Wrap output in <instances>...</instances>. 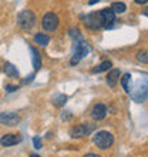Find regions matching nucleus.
<instances>
[{
    "instance_id": "obj_1",
    "label": "nucleus",
    "mask_w": 148,
    "mask_h": 157,
    "mask_svg": "<svg viewBox=\"0 0 148 157\" xmlns=\"http://www.w3.org/2000/svg\"><path fill=\"white\" fill-rule=\"evenodd\" d=\"M88 52H90V47H88V44L86 43V40H83L81 36L77 37L76 41H74V52H73V57H71V60H70V64L71 66L78 64V62H80L83 57H86L87 54H88Z\"/></svg>"
},
{
    "instance_id": "obj_2",
    "label": "nucleus",
    "mask_w": 148,
    "mask_h": 157,
    "mask_svg": "<svg viewBox=\"0 0 148 157\" xmlns=\"http://www.w3.org/2000/svg\"><path fill=\"white\" fill-rule=\"evenodd\" d=\"M93 141L94 144L101 150H107L110 149L113 143H114V136L111 133L105 132V130H101V132H97L93 137Z\"/></svg>"
},
{
    "instance_id": "obj_3",
    "label": "nucleus",
    "mask_w": 148,
    "mask_h": 157,
    "mask_svg": "<svg viewBox=\"0 0 148 157\" xmlns=\"http://www.w3.org/2000/svg\"><path fill=\"white\" fill-rule=\"evenodd\" d=\"M17 25L20 26L23 30H30L33 29V26L36 25V16L31 10H23L19 13L17 16Z\"/></svg>"
},
{
    "instance_id": "obj_4",
    "label": "nucleus",
    "mask_w": 148,
    "mask_h": 157,
    "mask_svg": "<svg viewBox=\"0 0 148 157\" xmlns=\"http://www.w3.org/2000/svg\"><path fill=\"white\" fill-rule=\"evenodd\" d=\"M83 19H84V25L91 30H98L103 27V17H101L100 12H93L84 16Z\"/></svg>"
},
{
    "instance_id": "obj_5",
    "label": "nucleus",
    "mask_w": 148,
    "mask_h": 157,
    "mask_svg": "<svg viewBox=\"0 0 148 157\" xmlns=\"http://www.w3.org/2000/svg\"><path fill=\"white\" fill-rule=\"evenodd\" d=\"M130 94L135 103H144L147 100V83L140 82L135 86V89H130Z\"/></svg>"
},
{
    "instance_id": "obj_6",
    "label": "nucleus",
    "mask_w": 148,
    "mask_h": 157,
    "mask_svg": "<svg viewBox=\"0 0 148 157\" xmlns=\"http://www.w3.org/2000/svg\"><path fill=\"white\" fill-rule=\"evenodd\" d=\"M41 26H43V29L47 30V32H54V30L58 27V17L56 13H46L44 17H43V20H41Z\"/></svg>"
},
{
    "instance_id": "obj_7",
    "label": "nucleus",
    "mask_w": 148,
    "mask_h": 157,
    "mask_svg": "<svg viewBox=\"0 0 148 157\" xmlns=\"http://www.w3.org/2000/svg\"><path fill=\"white\" fill-rule=\"evenodd\" d=\"M93 130H94L93 124H77L70 132V134L71 137H84V136H88Z\"/></svg>"
},
{
    "instance_id": "obj_8",
    "label": "nucleus",
    "mask_w": 148,
    "mask_h": 157,
    "mask_svg": "<svg viewBox=\"0 0 148 157\" xmlns=\"http://www.w3.org/2000/svg\"><path fill=\"white\" fill-rule=\"evenodd\" d=\"M100 13H101V17H103V27L104 29H111L115 21V13L111 10V7L103 9V10H100Z\"/></svg>"
},
{
    "instance_id": "obj_9",
    "label": "nucleus",
    "mask_w": 148,
    "mask_h": 157,
    "mask_svg": "<svg viewBox=\"0 0 148 157\" xmlns=\"http://www.w3.org/2000/svg\"><path fill=\"white\" fill-rule=\"evenodd\" d=\"M20 121V116L17 114V113H2L0 114V123L2 124H6V126H10V127H13V126H16L17 123Z\"/></svg>"
},
{
    "instance_id": "obj_10",
    "label": "nucleus",
    "mask_w": 148,
    "mask_h": 157,
    "mask_svg": "<svg viewBox=\"0 0 148 157\" xmlns=\"http://www.w3.org/2000/svg\"><path fill=\"white\" fill-rule=\"evenodd\" d=\"M20 141H21L20 136H16V134H4L0 139V144L4 146V147H10V146H16Z\"/></svg>"
},
{
    "instance_id": "obj_11",
    "label": "nucleus",
    "mask_w": 148,
    "mask_h": 157,
    "mask_svg": "<svg viewBox=\"0 0 148 157\" xmlns=\"http://www.w3.org/2000/svg\"><path fill=\"white\" fill-rule=\"evenodd\" d=\"M91 114H93V119L94 120H103L104 117H105V114H107V107H105L103 103H97L94 107H93Z\"/></svg>"
},
{
    "instance_id": "obj_12",
    "label": "nucleus",
    "mask_w": 148,
    "mask_h": 157,
    "mask_svg": "<svg viewBox=\"0 0 148 157\" xmlns=\"http://www.w3.org/2000/svg\"><path fill=\"white\" fill-rule=\"evenodd\" d=\"M120 69H111L110 71H108V75H107V84L110 87H115V84L118 83V80H120Z\"/></svg>"
},
{
    "instance_id": "obj_13",
    "label": "nucleus",
    "mask_w": 148,
    "mask_h": 157,
    "mask_svg": "<svg viewBox=\"0 0 148 157\" xmlns=\"http://www.w3.org/2000/svg\"><path fill=\"white\" fill-rule=\"evenodd\" d=\"M29 49H30V52H31V56H33V57H31V60H33L34 70L39 71V70H40V67H41V56H40V53L34 49L33 46H30Z\"/></svg>"
},
{
    "instance_id": "obj_14",
    "label": "nucleus",
    "mask_w": 148,
    "mask_h": 157,
    "mask_svg": "<svg viewBox=\"0 0 148 157\" xmlns=\"http://www.w3.org/2000/svg\"><path fill=\"white\" fill-rule=\"evenodd\" d=\"M3 70L4 73L9 76V77H19V70H17L16 67L13 66L12 63H4V66H3Z\"/></svg>"
},
{
    "instance_id": "obj_15",
    "label": "nucleus",
    "mask_w": 148,
    "mask_h": 157,
    "mask_svg": "<svg viewBox=\"0 0 148 157\" xmlns=\"http://www.w3.org/2000/svg\"><path fill=\"white\" fill-rule=\"evenodd\" d=\"M49 41H50V37L44 33H37L36 36H34V43L39 46H47Z\"/></svg>"
},
{
    "instance_id": "obj_16",
    "label": "nucleus",
    "mask_w": 148,
    "mask_h": 157,
    "mask_svg": "<svg viewBox=\"0 0 148 157\" xmlns=\"http://www.w3.org/2000/svg\"><path fill=\"white\" fill-rule=\"evenodd\" d=\"M51 101H53L54 106H57V107H63V106L66 104V101H67V96H64L63 93H58V94L54 96Z\"/></svg>"
},
{
    "instance_id": "obj_17",
    "label": "nucleus",
    "mask_w": 148,
    "mask_h": 157,
    "mask_svg": "<svg viewBox=\"0 0 148 157\" xmlns=\"http://www.w3.org/2000/svg\"><path fill=\"white\" fill-rule=\"evenodd\" d=\"M111 67H113V63L110 60H104L101 64H98V66H95L93 69V73H101V71H105L108 69H111Z\"/></svg>"
},
{
    "instance_id": "obj_18",
    "label": "nucleus",
    "mask_w": 148,
    "mask_h": 157,
    "mask_svg": "<svg viewBox=\"0 0 148 157\" xmlns=\"http://www.w3.org/2000/svg\"><path fill=\"white\" fill-rule=\"evenodd\" d=\"M131 80H132V77H131V75H130V73H125V75L121 77V84H123V89L127 91V93H130V89H131V87H130Z\"/></svg>"
},
{
    "instance_id": "obj_19",
    "label": "nucleus",
    "mask_w": 148,
    "mask_h": 157,
    "mask_svg": "<svg viewBox=\"0 0 148 157\" xmlns=\"http://www.w3.org/2000/svg\"><path fill=\"white\" fill-rule=\"evenodd\" d=\"M125 9H127V6L124 3H121V2H115V3H113V6H111V10L114 13H124L125 12Z\"/></svg>"
},
{
    "instance_id": "obj_20",
    "label": "nucleus",
    "mask_w": 148,
    "mask_h": 157,
    "mask_svg": "<svg viewBox=\"0 0 148 157\" xmlns=\"http://www.w3.org/2000/svg\"><path fill=\"white\" fill-rule=\"evenodd\" d=\"M137 60H138L140 63H144V64H147V63H148L147 50H141V52H138V53H137Z\"/></svg>"
},
{
    "instance_id": "obj_21",
    "label": "nucleus",
    "mask_w": 148,
    "mask_h": 157,
    "mask_svg": "<svg viewBox=\"0 0 148 157\" xmlns=\"http://www.w3.org/2000/svg\"><path fill=\"white\" fill-rule=\"evenodd\" d=\"M33 144H34V149H37V150H40V149H41L43 143H41L40 136H34V137H33Z\"/></svg>"
},
{
    "instance_id": "obj_22",
    "label": "nucleus",
    "mask_w": 148,
    "mask_h": 157,
    "mask_svg": "<svg viewBox=\"0 0 148 157\" xmlns=\"http://www.w3.org/2000/svg\"><path fill=\"white\" fill-rule=\"evenodd\" d=\"M17 90V86H12V84H6V91L9 93H13V91Z\"/></svg>"
},
{
    "instance_id": "obj_23",
    "label": "nucleus",
    "mask_w": 148,
    "mask_h": 157,
    "mask_svg": "<svg viewBox=\"0 0 148 157\" xmlns=\"http://www.w3.org/2000/svg\"><path fill=\"white\" fill-rule=\"evenodd\" d=\"M61 119H63V120H70V119H71V113H70V112H64V113L61 114Z\"/></svg>"
},
{
    "instance_id": "obj_24",
    "label": "nucleus",
    "mask_w": 148,
    "mask_h": 157,
    "mask_svg": "<svg viewBox=\"0 0 148 157\" xmlns=\"http://www.w3.org/2000/svg\"><path fill=\"white\" fill-rule=\"evenodd\" d=\"M31 78H34V75H31V76H30V77H27V78H26L24 82H23V84H27V83H30V82H31Z\"/></svg>"
},
{
    "instance_id": "obj_25",
    "label": "nucleus",
    "mask_w": 148,
    "mask_h": 157,
    "mask_svg": "<svg viewBox=\"0 0 148 157\" xmlns=\"http://www.w3.org/2000/svg\"><path fill=\"white\" fill-rule=\"evenodd\" d=\"M137 4H145L147 3V0H134Z\"/></svg>"
},
{
    "instance_id": "obj_26",
    "label": "nucleus",
    "mask_w": 148,
    "mask_h": 157,
    "mask_svg": "<svg viewBox=\"0 0 148 157\" xmlns=\"http://www.w3.org/2000/svg\"><path fill=\"white\" fill-rule=\"evenodd\" d=\"M84 157H101V156H97V154H93V153H88V154H86Z\"/></svg>"
},
{
    "instance_id": "obj_27",
    "label": "nucleus",
    "mask_w": 148,
    "mask_h": 157,
    "mask_svg": "<svg viewBox=\"0 0 148 157\" xmlns=\"http://www.w3.org/2000/svg\"><path fill=\"white\" fill-rule=\"evenodd\" d=\"M100 0H90V4H95V3H98Z\"/></svg>"
},
{
    "instance_id": "obj_28",
    "label": "nucleus",
    "mask_w": 148,
    "mask_h": 157,
    "mask_svg": "<svg viewBox=\"0 0 148 157\" xmlns=\"http://www.w3.org/2000/svg\"><path fill=\"white\" fill-rule=\"evenodd\" d=\"M30 157H40L39 154H30Z\"/></svg>"
},
{
    "instance_id": "obj_29",
    "label": "nucleus",
    "mask_w": 148,
    "mask_h": 157,
    "mask_svg": "<svg viewBox=\"0 0 148 157\" xmlns=\"http://www.w3.org/2000/svg\"><path fill=\"white\" fill-rule=\"evenodd\" d=\"M0 70H2V69H0Z\"/></svg>"
}]
</instances>
